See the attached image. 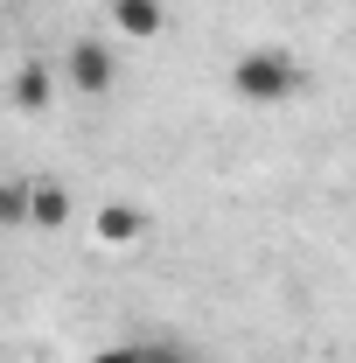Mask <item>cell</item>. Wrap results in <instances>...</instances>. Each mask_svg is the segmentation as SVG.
<instances>
[{
  "mask_svg": "<svg viewBox=\"0 0 356 363\" xmlns=\"http://www.w3.org/2000/svg\"><path fill=\"white\" fill-rule=\"evenodd\" d=\"M105 14H112V28H119V35H133V43H154V35H161V21H168V7H161V0H112Z\"/></svg>",
  "mask_w": 356,
  "mask_h": 363,
  "instance_id": "obj_5",
  "label": "cell"
},
{
  "mask_svg": "<svg viewBox=\"0 0 356 363\" xmlns=\"http://www.w3.org/2000/svg\"><path fill=\"white\" fill-rule=\"evenodd\" d=\"M140 363H189L175 342H140Z\"/></svg>",
  "mask_w": 356,
  "mask_h": 363,
  "instance_id": "obj_8",
  "label": "cell"
},
{
  "mask_svg": "<svg viewBox=\"0 0 356 363\" xmlns=\"http://www.w3.org/2000/svg\"><path fill=\"white\" fill-rule=\"evenodd\" d=\"M49 98H56V70H49L43 56H28V63L7 77V105H14V112H49Z\"/></svg>",
  "mask_w": 356,
  "mask_h": 363,
  "instance_id": "obj_4",
  "label": "cell"
},
{
  "mask_svg": "<svg viewBox=\"0 0 356 363\" xmlns=\"http://www.w3.org/2000/svg\"><path fill=\"white\" fill-rule=\"evenodd\" d=\"M91 363H140V342H112V350H98Z\"/></svg>",
  "mask_w": 356,
  "mask_h": 363,
  "instance_id": "obj_9",
  "label": "cell"
},
{
  "mask_svg": "<svg viewBox=\"0 0 356 363\" xmlns=\"http://www.w3.org/2000/svg\"><path fill=\"white\" fill-rule=\"evenodd\" d=\"M230 91H238L245 105H287V98L301 91V63H294L287 49H245V56L230 63Z\"/></svg>",
  "mask_w": 356,
  "mask_h": 363,
  "instance_id": "obj_1",
  "label": "cell"
},
{
  "mask_svg": "<svg viewBox=\"0 0 356 363\" xmlns=\"http://www.w3.org/2000/svg\"><path fill=\"white\" fill-rule=\"evenodd\" d=\"M91 238H98L105 252H133L140 238H147V210H140V203H105V210L91 217Z\"/></svg>",
  "mask_w": 356,
  "mask_h": 363,
  "instance_id": "obj_3",
  "label": "cell"
},
{
  "mask_svg": "<svg viewBox=\"0 0 356 363\" xmlns=\"http://www.w3.org/2000/svg\"><path fill=\"white\" fill-rule=\"evenodd\" d=\"M63 84L77 91V98H105V91L119 84V56L105 43H91V35H77V43L63 49Z\"/></svg>",
  "mask_w": 356,
  "mask_h": 363,
  "instance_id": "obj_2",
  "label": "cell"
},
{
  "mask_svg": "<svg viewBox=\"0 0 356 363\" xmlns=\"http://www.w3.org/2000/svg\"><path fill=\"white\" fill-rule=\"evenodd\" d=\"M28 224L35 230H63L70 224V189L56 175H35V196H28Z\"/></svg>",
  "mask_w": 356,
  "mask_h": 363,
  "instance_id": "obj_6",
  "label": "cell"
},
{
  "mask_svg": "<svg viewBox=\"0 0 356 363\" xmlns=\"http://www.w3.org/2000/svg\"><path fill=\"white\" fill-rule=\"evenodd\" d=\"M28 196H35V182H28V175H7V182H0V230L28 224Z\"/></svg>",
  "mask_w": 356,
  "mask_h": 363,
  "instance_id": "obj_7",
  "label": "cell"
}]
</instances>
